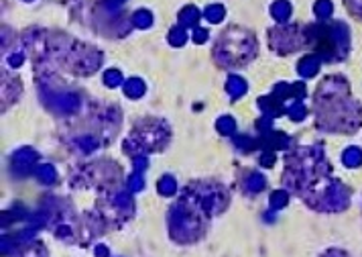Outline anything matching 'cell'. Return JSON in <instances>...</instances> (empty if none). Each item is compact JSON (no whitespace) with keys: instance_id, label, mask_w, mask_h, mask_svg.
Returning <instances> with one entry per match:
<instances>
[{"instance_id":"obj_17","label":"cell","mask_w":362,"mask_h":257,"mask_svg":"<svg viewBox=\"0 0 362 257\" xmlns=\"http://www.w3.org/2000/svg\"><path fill=\"white\" fill-rule=\"evenodd\" d=\"M159 188H161V192H163V194H171V192L175 190V182H173V180L167 176V178L161 182V186H159Z\"/></svg>"},{"instance_id":"obj_20","label":"cell","mask_w":362,"mask_h":257,"mask_svg":"<svg viewBox=\"0 0 362 257\" xmlns=\"http://www.w3.org/2000/svg\"><path fill=\"white\" fill-rule=\"evenodd\" d=\"M118 80H120V74H118V72H114V70H112V72H108V74H106V82H108V86H116V84H118Z\"/></svg>"},{"instance_id":"obj_6","label":"cell","mask_w":362,"mask_h":257,"mask_svg":"<svg viewBox=\"0 0 362 257\" xmlns=\"http://www.w3.org/2000/svg\"><path fill=\"white\" fill-rule=\"evenodd\" d=\"M271 15L277 23H287V19L291 17V5L287 3V0H277V3H273V7H271Z\"/></svg>"},{"instance_id":"obj_11","label":"cell","mask_w":362,"mask_h":257,"mask_svg":"<svg viewBox=\"0 0 362 257\" xmlns=\"http://www.w3.org/2000/svg\"><path fill=\"white\" fill-rule=\"evenodd\" d=\"M132 21H134V25L138 29H147V27L153 25V15L149 11H136L134 17H132Z\"/></svg>"},{"instance_id":"obj_2","label":"cell","mask_w":362,"mask_h":257,"mask_svg":"<svg viewBox=\"0 0 362 257\" xmlns=\"http://www.w3.org/2000/svg\"><path fill=\"white\" fill-rule=\"evenodd\" d=\"M257 47L255 33L242 27H228L216 41L214 57L222 68H240L255 59Z\"/></svg>"},{"instance_id":"obj_8","label":"cell","mask_w":362,"mask_h":257,"mask_svg":"<svg viewBox=\"0 0 362 257\" xmlns=\"http://www.w3.org/2000/svg\"><path fill=\"white\" fill-rule=\"evenodd\" d=\"M317 68H319V57H315V55H307V57H303V61L299 63L301 76H313V74L317 72Z\"/></svg>"},{"instance_id":"obj_4","label":"cell","mask_w":362,"mask_h":257,"mask_svg":"<svg viewBox=\"0 0 362 257\" xmlns=\"http://www.w3.org/2000/svg\"><path fill=\"white\" fill-rule=\"evenodd\" d=\"M267 37H269L271 49L279 55L293 53L299 47H303L305 43H309L307 31H301V27H297V25H281V27L269 29Z\"/></svg>"},{"instance_id":"obj_5","label":"cell","mask_w":362,"mask_h":257,"mask_svg":"<svg viewBox=\"0 0 362 257\" xmlns=\"http://www.w3.org/2000/svg\"><path fill=\"white\" fill-rule=\"evenodd\" d=\"M307 39L313 41L317 53L325 59H334V57H344V51L336 39V31L334 25L325 27V25H311L307 27Z\"/></svg>"},{"instance_id":"obj_15","label":"cell","mask_w":362,"mask_h":257,"mask_svg":"<svg viewBox=\"0 0 362 257\" xmlns=\"http://www.w3.org/2000/svg\"><path fill=\"white\" fill-rule=\"evenodd\" d=\"M344 162H346V166H358L362 162V153L358 149H350L344 153Z\"/></svg>"},{"instance_id":"obj_19","label":"cell","mask_w":362,"mask_h":257,"mask_svg":"<svg viewBox=\"0 0 362 257\" xmlns=\"http://www.w3.org/2000/svg\"><path fill=\"white\" fill-rule=\"evenodd\" d=\"M218 126H220L222 133H230L232 128H234V122H232V118H222V120L218 122Z\"/></svg>"},{"instance_id":"obj_14","label":"cell","mask_w":362,"mask_h":257,"mask_svg":"<svg viewBox=\"0 0 362 257\" xmlns=\"http://www.w3.org/2000/svg\"><path fill=\"white\" fill-rule=\"evenodd\" d=\"M228 90H230L234 96H240V94L246 90V86H244V82H242L240 78H230V82H228Z\"/></svg>"},{"instance_id":"obj_9","label":"cell","mask_w":362,"mask_h":257,"mask_svg":"<svg viewBox=\"0 0 362 257\" xmlns=\"http://www.w3.org/2000/svg\"><path fill=\"white\" fill-rule=\"evenodd\" d=\"M313 9H315V15H317L321 21H325V19L334 13V5H332V0H317Z\"/></svg>"},{"instance_id":"obj_3","label":"cell","mask_w":362,"mask_h":257,"mask_svg":"<svg viewBox=\"0 0 362 257\" xmlns=\"http://www.w3.org/2000/svg\"><path fill=\"white\" fill-rule=\"evenodd\" d=\"M169 141V126L161 120H142L134 126L132 135L126 141V151H159Z\"/></svg>"},{"instance_id":"obj_1","label":"cell","mask_w":362,"mask_h":257,"mask_svg":"<svg viewBox=\"0 0 362 257\" xmlns=\"http://www.w3.org/2000/svg\"><path fill=\"white\" fill-rule=\"evenodd\" d=\"M362 120L360 106L352 100L348 84L340 76H330L315 90V122L323 131L354 133Z\"/></svg>"},{"instance_id":"obj_21","label":"cell","mask_w":362,"mask_h":257,"mask_svg":"<svg viewBox=\"0 0 362 257\" xmlns=\"http://www.w3.org/2000/svg\"><path fill=\"white\" fill-rule=\"evenodd\" d=\"M291 116H293L295 120H297V118H303V116H305V108H303L301 104L293 106V108H291Z\"/></svg>"},{"instance_id":"obj_10","label":"cell","mask_w":362,"mask_h":257,"mask_svg":"<svg viewBox=\"0 0 362 257\" xmlns=\"http://www.w3.org/2000/svg\"><path fill=\"white\" fill-rule=\"evenodd\" d=\"M204 17L210 21V23H220L224 19V7L220 5H210L206 11H204Z\"/></svg>"},{"instance_id":"obj_18","label":"cell","mask_w":362,"mask_h":257,"mask_svg":"<svg viewBox=\"0 0 362 257\" xmlns=\"http://www.w3.org/2000/svg\"><path fill=\"white\" fill-rule=\"evenodd\" d=\"M206 39H208V31L196 27V29H194V41H196V43H204Z\"/></svg>"},{"instance_id":"obj_12","label":"cell","mask_w":362,"mask_h":257,"mask_svg":"<svg viewBox=\"0 0 362 257\" xmlns=\"http://www.w3.org/2000/svg\"><path fill=\"white\" fill-rule=\"evenodd\" d=\"M186 39H188V33H186L184 29H181V27L171 29V33H169V41H171V45L179 47V45H184V43H186Z\"/></svg>"},{"instance_id":"obj_7","label":"cell","mask_w":362,"mask_h":257,"mask_svg":"<svg viewBox=\"0 0 362 257\" xmlns=\"http://www.w3.org/2000/svg\"><path fill=\"white\" fill-rule=\"evenodd\" d=\"M200 17H202V15H200V11H198L196 7H186L184 11L179 13V23L190 29V27H196V25H198Z\"/></svg>"},{"instance_id":"obj_16","label":"cell","mask_w":362,"mask_h":257,"mask_svg":"<svg viewBox=\"0 0 362 257\" xmlns=\"http://www.w3.org/2000/svg\"><path fill=\"white\" fill-rule=\"evenodd\" d=\"M344 3H346V9H348L354 17L362 19V0H344Z\"/></svg>"},{"instance_id":"obj_13","label":"cell","mask_w":362,"mask_h":257,"mask_svg":"<svg viewBox=\"0 0 362 257\" xmlns=\"http://www.w3.org/2000/svg\"><path fill=\"white\" fill-rule=\"evenodd\" d=\"M126 94L130 96V98H136L138 94H142V90H144V86H142V82H138V80H130V82H126Z\"/></svg>"}]
</instances>
